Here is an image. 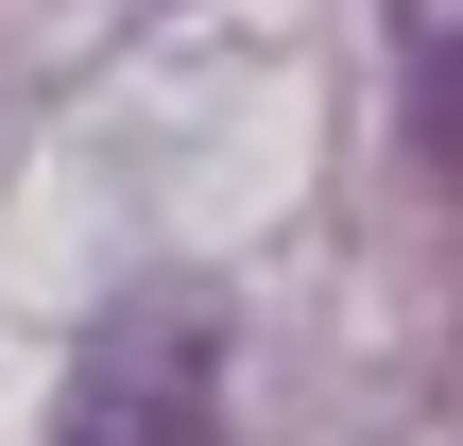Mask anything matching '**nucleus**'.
Wrapping results in <instances>:
<instances>
[{"mask_svg": "<svg viewBox=\"0 0 463 446\" xmlns=\"http://www.w3.org/2000/svg\"><path fill=\"white\" fill-rule=\"evenodd\" d=\"M52 446H223V309L206 292H120L52 395Z\"/></svg>", "mask_w": 463, "mask_h": 446, "instance_id": "f257e3e1", "label": "nucleus"}]
</instances>
